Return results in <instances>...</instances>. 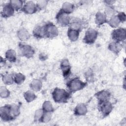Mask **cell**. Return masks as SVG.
Segmentation results:
<instances>
[{"instance_id":"1","label":"cell","mask_w":126,"mask_h":126,"mask_svg":"<svg viewBox=\"0 0 126 126\" xmlns=\"http://www.w3.org/2000/svg\"><path fill=\"white\" fill-rule=\"evenodd\" d=\"M70 94L65 90L60 88H56L52 93V96L54 100L58 103L65 102L69 99Z\"/></svg>"},{"instance_id":"2","label":"cell","mask_w":126,"mask_h":126,"mask_svg":"<svg viewBox=\"0 0 126 126\" xmlns=\"http://www.w3.org/2000/svg\"><path fill=\"white\" fill-rule=\"evenodd\" d=\"M86 83L82 82L78 78L71 79L67 83V86L69 90L71 92H75L82 89L85 87Z\"/></svg>"},{"instance_id":"3","label":"cell","mask_w":126,"mask_h":126,"mask_svg":"<svg viewBox=\"0 0 126 126\" xmlns=\"http://www.w3.org/2000/svg\"><path fill=\"white\" fill-rule=\"evenodd\" d=\"M44 37L52 38L58 35V31L56 26L52 23L46 24L43 26Z\"/></svg>"},{"instance_id":"4","label":"cell","mask_w":126,"mask_h":126,"mask_svg":"<svg viewBox=\"0 0 126 126\" xmlns=\"http://www.w3.org/2000/svg\"><path fill=\"white\" fill-rule=\"evenodd\" d=\"M97 34V31L95 30L92 28L89 29L85 32L83 40L86 44H93L96 40Z\"/></svg>"},{"instance_id":"5","label":"cell","mask_w":126,"mask_h":126,"mask_svg":"<svg viewBox=\"0 0 126 126\" xmlns=\"http://www.w3.org/2000/svg\"><path fill=\"white\" fill-rule=\"evenodd\" d=\"M56 19L58 24L63 26L68 25L70 20L68 14L63 12L61 10L57 14Z\"/></svg>"},{"instance_id":"6","label":"cell","mask_w":126,"mask_h":126,"mask_svg":"<svg viewBox=\"0 0 126 126\" xmlns=\"http://www.w3.org/2000/svg\"><path fill=\"white\" fill-rule=\"evenodd\" d=\"M112 38L115 42H120L126 39V30L124 29L119 28L114 30L112 33Z\"/></svg>"},{"instance_id":"7","label":"cell","mask_w":126,"mask_h":126,"mask_svg":"<svg viewBox=\"0 0 126 126\" xmlns=\"http://www.w3.org/2000/svg\"><path fill=\"white\" fill-rule=\"evenodd\" d=\"M112 108V105L109 101L98 102V109L104 116L109 115L111 112Z\"/></svg>"},{"instance_id":"8","label":"cell","mask_w":126,"mask_h":126,"mask_svg":"<svg viewBox=\"0 0 126 126\" xmlns=\"http://www.w3.org/2000/svg\"><path fill=\"white\" fill-rule=\"evenodd\" d=\"M0 114L1 119L4 121H8L13 119L10 113V105H6L1 107Z\"/></svg>"},{"instance_id":"9","label":"cell","mask_w":126,"mask_h":126,"mask_svg":"<svg viewBox=\"0 0 126 126\" xmlns=\"http://www.w3.org/2000/svg\"><path fill=\"white\" fill-rule=\"evenodd\" d=\"M36 5L31 1H27L23 6V10L27 14H33L37 11Z\"/></svg>"},{"instance_id":"10","label":"cell","mask_w":126,"mask_h":126,"mask_svg":"<svg viewBox=\"0 0 126 126\" xmlns=\"http://www.w3.org/2000/svg\"><path fill=\"white\" fill-rule=\"evenodd\" d=\"M61 68L64 77H67L70 73L71 66L67 60H63L61 63Z\"/></svg>"},{"instance_id":"11","label":"cell","mask_w":126,"mask_h":126,"mask_svg":"<svg viewBox=\"0 0 126 126\" xmlns=\"http://www.w3.org/2000/svg\"><path fill=\"white\" fill-rule=\"evenodd\" d=\"M14 11L15 10L10 3H6L3 6L1 14L4 17H9L13 15Z\"/></svg>"},{"instance_id":"12","label":"cell","mask_w":126,"mask_h":126,"mask_svg":"<svg viewBox=\"0 0 126 126\" xmlns=\"http://www.w3.org/2000/svg\"><path fill=\"white\" fill-rule=\"evenodd\" d=\"M21 52L22 54L27 58L32 57L34 53V50L32 47L28 45H23L21 47Z\"/></svg>"},{"instance_id":"13","label":"cell","mask_w":126,"mask_h":126,"mask_svg":"<svg viewBox=\"0 0 126 126\" xmlns=\"http://www.w3.org/2000/svg\"><path fill=\"white\" fill-rule=\"evenodd\" d=\"M96 96L98 102L107 101L110 97V94L107 91H101L96 94Z\"/></svg>"},{"instance_id":"14","label":"cell","mask_w":126,"mask_h":126,"mask_svg":"<svg viewBox=\"0 0 126 126\" xmlns=\"http://www.w3.org/2000/svg\"><path fill=\"white\" fill-rule=\"evenodd\" d=\"M69 29L80 31L82 27V23L81 21L79 19L74 18L71 19L70 18V22L69 24Z\"/></svg>"},{"instance_id":"15","label":"cell","mask_w":126,"mask_h":126,"mask_svg":"<svg viewBox=\"0 0 126 126\" xmlns=\"http://www.w3.org/2000/svg\"><path fill=\"white\" fill-rule=\"evenodd\" d=\"M17 36L20 40L22 41H26L28 40V39L30 38V34L26 29L22 28L18 31Z\"/></svg>"},{"instance_id":"16","label":"cell","mask_w":126,"mask_h":126,"mask_svg":"<svg viewBox=\"0 0 126 126\" xmlns=\"http://www.w3.org/2000/svg\"><path fill=\"white\" fill-rule=\"evenodd\" d=\"M107 17L105 14L101 12H98L95 15V23L98 25H101L107 22Z\"/></svg>"},{"instance_id":"17","label":"cell","mask_w":126,"mask_h":126,"mask_svg":"<svg viewBox=\"0 0 126 126\" xmlns=\"http://www.w3.org/2000/svg\"><path fill=\"white\" fill-rule=\"evenodd\" d=\"M33 35L37 38H43L44 37V32L43 26H38L34 28L33 31Z\"/></svg>"},{"instance_id":"18","label":"cell","mask_w":126,"mask_h":126,"mask_svg":"<svg viewBox=\"0 0 126 126\" xmlns=\"http://www.w3.org/2000/svg\"><path fill=\"white\" fill-rule=\"evenodd\" d=\"M75 114L77 115H84L87 112V108L84 104H79L74 110Z\"/></svg>"},{"instance_id":"19","label":"cell","mask_w":126,"mask_h":126,"mask_svg":"<svg viewBox=\"0 0 126 126\" xmlns=\"http://www.w3.org/2000/svg\"><path fill=\"white\" fill-rule=\"evenodd\" d=\"M74 9V6L72 3L66 2L64 3L62 6L61 10L63 12L69 14L73 12Z\"/></svg>"},{"instance_id":"20","label":"cell","mask_w":126,"mask_h":126,"mask_svg":"<svg viewBox=\"0 0 126 126\" xmlns=\"http://www.w3.org/2000/svg\"><path fill=\"white\" fill-rule=\"evenodd\" d=\"M79 32L80 31L69 29L67 32V35L69 39L72 41L77 40L79 37Z\"/></svg>"},{"instance_id":"21","label":"cell","mask_w":126,"mask_h":126,"mask_svg":"<svg viewBox=\"0 0 126 126\" xmlns=\"http://www.w3.org/2000/svg\"><path fill=\"white\" fill-rule=\"evenodd\" d=\"M5 57L7 60L11 63L14 62L16 60V53L15 51L12 49H10L6 51Z\"/></svg>"},{"instance_id":"22","label":"cell","mask_w":126,"mask_h":126,"mask_svg":"<svg viewBox=\"0 0 126 126\" xmlns=\"http://www.w3.org/2000/svg\"><path fill=\"white\" fill-rule=\"evenodd\" d=\"M30 87L32 91L38 92L40 90L42 87V83L39 80H34L31 82Z\"/></svg>"},{"instance_id":"23","label":"cell","mask_w":126,"mask_h":126,"mask_svg":"<svg viewBox=\"0 0 126 126\" xmlns=\"http://www.w3.org/2000/svg\"><path fill=\"white\" fill-rule=\"evenodd\" d=\"M109 50L114 53H118L120 52L121 49V45L119 42H113L109 45Z\"/></svg>"},{"instance_id":"24","label":"cell","mask_w":126,"mask_h":126,"mask_svg":"<svg viewBox=\"0 0 126 126\" xmlns=\"http://www.w3.org/2000/svg\"><path fill=\"white\" fill-rule=\"evenodd\" d=\"M9 3L15 10L23 9L24 6L23 1L21 0H11L9 1Z\"/></svg>"},{"instance_id":"25","label":"cell","mask_w":126,"mask_h":126,"mask_svg":"<svg viewBox=\"0 0 126 126\" xmlns=\"http://www.w3.org/2000/svg\"><path fill=\"white\" fill-rule=\"evenodd\" d=\"M10 109L11 116L13 118L17 117L20 114V108L15 104L10 105Z\"/></svg>"},{"instance_id":"26","label":"cell","mask_w":126,"mask_h":126,"mask_svg":"<svg viewBox=\"0 0 126 126\" xmlns=\"http://www.w3.org/2000/svg\"><path fill=\"white\" fill-rule=\"evenodd\" d=\"M120 20L119 18H118L117 16H113L112 17H111L110 19L108 21V24L109 25L114 28H116L118 27L120 24Z\"/></svg>"},{"instance_id":"27","label":"cell","mask_w":126,"mask_h":126,"mask_svg":"<svg viewBox=\"0 0 126 126\" xmlns=\"http://www.w3.org/2000/svg\"><path fill=\"white\" fill-rule=\"evenodd\" d=\"M24 97L27 102H30L36 98V96L32 91H28L24 94Z\"/></svg>"},{"instance_id":"28","label":"cell","mask_w":126,"mask_h":126,"mask_svg":"<svg viewBox=\"0 0 126 126\" xmlns=\"http://www.w3.org/2000/svg\"><path fill=\"white\" fill-rule=\"evenodd\" d=\"M42 109L44 112H51L53 110L52 104L50 101H45L42 105Z\"/></svg>"},{"instance_id":"29","label":"cell","mask_w":126,"mask_h":126,"mask_svg":"<svg viewBox=\"0 0 126 126\" xmlns=\"http://www.w3.org/2000/svg\"><path fill=\"white\" fill-rule=\"evenodd\" d=\"M25 79V76L21 73H17L15 75L14 77V81L18 84H22Z\"/></svg>"},{"instance_id":"30","label":"cell","mask_w":126,"mask_h":126,"mask_svg":"<svg viewBox=\"0 0 126 126\" xmlns=\"http://www.w3.org/2000/svg\"><path fill=\"white\" fill-rule=\"evenodd\" d=\"M2 81L4 84L6 85H11L14 81V78L12 76L9 74H5L2 77Z\"/></svg>"},{"instance_id":"31","label":"cell","mask_w":126,"mask_h":126,"mask_svg":"<svg viewBox=\"0 0 126 126\" xmlns=\"http://www.w3.org/2000/svg\"><path fill=\"white\" fill-rule=\"evenodd\" d=\"M10 92L9 90L5 87L1 86L0 88V95L1 98H7L9 96Z\"/></svg>"},{"instance_id":"32","label":"cell","mask_w":126,"mask_h":126,"mask_svg":"<svg viewBox=\"0 0 126 126\" xmlns=\"http://www.w3.org/2000/svg\"><path fill=\"white\" fill-rule=\"evenodd\" d=\"M44 111L42 109H40L37 110L35 113V116L34 119L36 121H39L41 122L42 116L43 115Z\"/></svg>"},{"instance_id":"33","label":"cell","mask_w":126,"mask_h":126,"mask_svg":"<svg viewBox=\"0 0 126 126\" xmlns=\"http://www.w3.org/2000/svg\"><path fill=\"white\" fill-rule=\"evenodd\" d=\"M51 118V112H44L43 113V115L42 116L41 122H44L46 123L48 122Z\"/></svg>"},{"instance_id":"34","label":"cell","mask_w":126,"mask_h":126,"mask_svg":"<svg viewBox=\"0 0 126 126\" xmlns=\"http://www.w3.org/2000/svg\"><path fill=\"white\" fill-rule=\"evenodd\" d=\"M47 4V1L46 0H42V1H38L36 3V7L37 9L40 10H43L45 8Z\"/></svg>"},{"instance_id":"35","label":"cell","mask_w":126,"mask_h":126,"mask_svg":"<svg viewBox=\"0 0 126 126\" xmlns=\"http://www.w3.org/2000/svg\"><path fill=\"white\" fill-rule=\"evenodd\" d=\"M114 10L110 6H108L107 7H106L105 9V14L106 16L108 15V16H111L112 17L114 14Z\"/></svg>"},{"instance_id":"36","label":"cell","mask_w":126,"mask_h":126,"mask_svg":"<svg viewBox=\"0 0 126 126\" xmlns=\"http://www.w3.org/2000/svg\"><path fill=\"white\" fill-rule=\"evenodd\" d=\"M118 18H119L120 22H124L125 21V14L124 13H120L119 15H117Z\"/></svg>"}]
</instances>
